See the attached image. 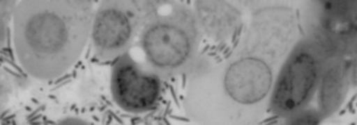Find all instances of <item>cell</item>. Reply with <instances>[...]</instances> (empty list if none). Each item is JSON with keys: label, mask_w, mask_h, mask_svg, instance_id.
Masks as SVG:
<instances>
[{"label": "cell", "mask_w": 357, "mask_h": 125, "mask_svg": "<svg viewBox=\"0 0 357 125\" xmlns=\"http://www.w3.org/2000/svg\"><path fill=\"white\" fill-rule=\"evenodd\" d=\"M93 17V2L86 0L17 1L10 22L21 70L39 81L64 76L83 54Z\"/></svg>", "instance_id": "6da1fadb"}, {"label": "cell", "mask_w": 357, "mask_h": 125, "mask_svg": "<svg viewBox=\"0 0 357 125\" xmlns=\"http://www.w3.org/2000/svg\"><path fill=\"white\" fill-rule=\"evenodd\" d=\"M201 42L197 16L185 6L157 15L142 29L140 45L153 72L169 77L189 70L195 64Z\"/></svg>", "instance_id": "7a4b0ae2"}, {"label": "cell", "mask_w": 357, "mask_h": 125, "mask_svg": "<svg viewBox=\"0 0 357 125\" xmlns=\"http://www.w3.org/2000/svg\"><path fill=\"white\" fill-rule=\"evenodd\" d=\"M139 20L133 2H102L94 14L90 33L96 58L109 62L127 54L135 39Z\"/></svg>", "instance_id": "3957f363"}, {"label": "cell", "mask_w": 357, "mask_h": 125, "mask_svg": "<svg viewBox=\"0 0 357 125\" xmlns=\"http://www.w3.org/2000/svg\"><path fill=\"white\" fill-rule=\"evenodd\" d=\"M160 76L146 71L129 56L117 58L111 77L113 99L128 112L142 114L154 110L161 97Z\"/></svg>", "instance_id": "277c9868"}, {"label": "cell", "mask_w": 357, "mask_h": 125, "mask_svg": "<svg viewBox=\"0 0 357 125\" xmlns=\"http://www.w3.org/2000/svg\"><path fill=\"white\" fill-rule=\"evenodd\" d=\"M319 62L310 50L298 48L283 66L274 92L273 112L280 116L295 114L310 99L318 81Z\"/></svg>", "instance_id": "5b68a950"}, {"label": "cell", "mask_w": 357, "mask_h": 125, "mask_svg": "<svg viewBox=\"0 0 357 125\" xmlns=\"http://www.w3.org/2000/svg\"><path fill=\"white\" fill-rule=\"evenodd\" d=\"M272 78L270 66L261 58L249 56L229 65L222 83L228 97L236 103L250 106L268 95Z\"/></svg>", "instance_id": "8992f818"}, {"label": "cell", "mask_w": 357, "mask_h": 125, "mask_svg": "<svg viewBox=\"0 0 357 125\" xmlns=\"http://www.w3.org/2000/svg\"><path fill=\"white\" fill-rule=\"evenodd\" d=\"M16 1H0V52L6 47L8 29Z\"/></svg>", "instance_id": "52a82bcc"}, {"label": "cell", "mask_w": 357, "mask_h": 125, "mask_svg": "<svg viewBox=\"0 0 357 125\" xmlns=\"http://www.w3.org/2000/svg\"><path fill=\"white\" fill-rule=\"evenodd\" d=\"M12 85L8 74L0 69V118L8 108Z\"/></svg>", "instance_id": "ba28073f"}]
</instances>
